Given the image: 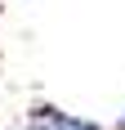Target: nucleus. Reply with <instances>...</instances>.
Listing matches in <instances>:
<instances>
[{
  "label": "nucleus",
  "mask_w": 125,
  "mask_h": 130,
  "mask_svg": "<svg viewBox=\"0 0 125 130\" xmlns=\"http://www.w3.org/2000/svg\"><path fill=\"white\" fill-rule=\"evenodd\" d=\"M27 130H103V126L76 117V112H62V108H54V103H36L27 112Z\"/></svg>",
  "instance_id": "1"
},
{
  "label": "nucleus",
  "mask_w": 125,
  "mask_h": 130,
  "mask_svg": "<svg viewBox=\"0 0 125 130\" xmlns=\"http://www.w3.org/2000/svg\"><path fill=\"white\" fill-rule=\"evenodd\" d=\"M116 130H125V112H121V121H116Z\"/></svg>",
  "instance_id": "2"
}]
</instances>
